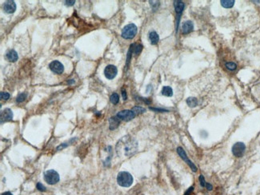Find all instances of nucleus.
Masks as SVG:
<instances>
[{
    "label": "nucleus",
    "instance_id": "obj_1",
    "mask_svg": "<svg viewBox=\"0 0 260 195\" xmlns=\"http://www.w3.org/2000/svg\"><path fill=\"white\" fill-rule=\"evenodd\" d=\"M115 150L119 158H129L138 150V141L131 136L126 135L117 142Z\"/></svg>",
    "mask_w": 260,
    "mask_h": 195
},
{
    "label": "nucleus",
    "instance_id": "obj_2",
    "mask_svg": "<svg viewBox=\"0 0 260 195\" xmlns=\"http://www.w3.org/2000/svg\"><path fill=\"white\" fill-rule=\"evenodd\" d=\"M133 177L126 171H122L118 173L117 182L122 187H130L133 184Z\"/></svg>",
    "mask_w": 260,
    "mask_h": 195
},
{
    "label": "nucleus",
    "instance_id": "obj_3",
    "mask_svg": "<svg viewBox=\"0 0 260 195\" xmlns=\"http://www.w3.org/2000/svg\"><path fill=\"white\" fill-rule=\"evenodd\" d=\"M138 32V28L134 23H130L123 27L122 31V37L125 39H134Z\"/></svg>",
    "mask_w": 260,
    "mask_h": 195
},
{
    "label": "nucleus",
    "instance_id": "obj_4",
    "mask_svg": "<svg viewBox=\"0 0 260 195\" xmlns=\"http://www.w3.org/2000/svg\"><path fill=\"white\" fill-rule=\"evenodd\" d=\"M44 179L49 185H55L59 182V174L55 170H49L44 173Z\"/></svg>",
    "mask_w": 260,
    "mask_h": 195
},
{
    "label": "nucleus",
    "instance_id": "obj_5",
    "mask_svg": "<svg viewBox=\"0 0 260 195\" xmlns=\"http://www.w3.org/2000/svg\"><path fill=\"white\" fill-rule=\"evenodd\" d=\"M232 153L236 158H241L243 156V154L245 153L246 150V146L243 142H236L235 144H234V146H232Z\"/></svg>",
    "mask_w": 260,
    "mask_h": 195
},
{
    "label": "nucleus",
    "instance_id": "obj_6",
    "mask_svg": "<svg viewBox=\"0 0 260 195\" xmlns=\"http://www.w3.org/2000/svg\"><path fill=\"white\" fill-rule=\"evenodd\" d=\"M116 117H118L120 120H123L126 122L131 121L135 117V113L133 110H124L122 111H119L116 115Z\"/></svg>",
    "mask_w": 260,
    "mask_h": 195
},
{
    "label": "nucleus",
    "instance_id": "obj_7",
    "mask_svg": "<svg viewBox=\"0 0 260 195\" xmlns=\"http://www.w3.org/2000/svg\"><path fill=\"white\" fill-rule=\"evenodd\" d=\"M177 153L179 154V155L181 157V159H182L183 161H185V162L190 166V168L192 170L194 171V172H196V171H197V167L194 166V164L189 159H188V157H187L186 152H185V150L182 149V147H178Z\"/></svg>",
    "mask_w": 260,
    "mask_h": 195
},
{
    "label": "nucleus",
    "instance_id": "obj_8",
    "mask_svg": "<svg viewBox=\"0 0 260 195\" xmlns=\"http://www.w3.org/2000/svg\"><path fill=\"white\" fill-rule=\"evenodd\" d=\"M118 69L114 65H108L104 69V75L107 79H113L116 77Z\"/></svg>",
    "mask_w": 260,
    "mask_h": 195
},
{
    "label": "nucleus",
    "instance_id": "obj_9",
    "mask_svg": "<svg viewBox=\"0 0 260 195\" xmlns=\"http://www.w3.org/2000/svg\"><path fill=\"white\" fill-rule=\"evenodd\" d=\"M49 68L53 73L57 74H61L64 71V66L59 61H52L51 63L49 64Z\"/></svg>",
    "mask_w": 260,
    "mask_h": 195
},
{
    "label": "nucleus",
    "instance_id": "obj_10",
    "mask_svg": "<svg viewBox=\"0 0 260 195\" xmlns=\"http://www.w3.org/2000/svg\"><path fill=\"white\" fill-rule=\"evenodd\" d=\"M174 7H175V11L177 13L178 15V20H177V31H178V27H179V19H180V15H182V11L184 10V3L182 2V1H174Z\"/></svg>",
    "mask_w": 260,
    "mask_h": 195
},
{
    "label": "nucleus",
    "instance_id": "obj_11",
    "mask_svg": "<svg viewBox=\"0 0 260 195\" xmlns=\"http://www.w3.org/2000/svg\"><path fill=\"white\" fill-rule=\"evenodd\" d=\"M3 10L7 14H13L16 10V3L15 1L8 0L3 4Z\"/></svg>",
    "mask_w": 260,
    "mask_h": 195
},
{
    "label": "nucleus",
    "instance_id": "obj_12",
    "mask_svg": "<svg viewBox=\"0 0 260 195\" xmlns=\"http://www.w3.org/2000/svg\"><path fill=\"white\" fill-rule=\"evenodd\" d=\"M13 112L12 110L9 108H6L1 112V123H3V122H7L13 118Z\"/></svg>",
    "mask_w": 260,
    "mask_h": 195
},
{
    "label": "nucleus",
    "instance_id": "obj_13",
    "mask_svg": "<svg viewBox=\"0 0 260 195\" xmlns=\"http://www.w3.org/2000/svg\"><path fill=\"white\" fill-rule=\"evenodd\" d=\"M194 30V24L191 21H186L182 26V31L183 34H189Z\"/></svg>",
    "mask_w": 260,
    "mask_h": 195
},
{
    "label": "nucleus",
    "instance_id": "obj_14",
    "mask_svg": "<svg viewBox=\"0 0 260 195\" xmlns=\"http://www.w3.org/2000/svg\"><path fill=\"white\" fill-rule=\"evenodd\" d=\"M6 59H7L9 62L11 63H15L18 60L19 56H18V53L15 51V50H10L7 52L6 54Z\"/></svg>",
    "mask_w": 260,
    "mask_h": 195
},
{
    "label": "nucleus",
    "instance_id": "obj_15",
    "mask_svg": "<svg viewBox=\"0 0 260 195\" xmlns=\"http://www.w3.org/2000/svg\"><path fill=\"white\" fill-rule=\"evenodd\" d=\"M110 123V130H114L116 129L117 127L119 126L120 123V119L118 117H112L109 119Z\"/></svg>",
    "mask_w": 260,
    "mask_h": 195
},
{
    "label": "nucleus",
    "instance_id": "obj_16",
    "mask_svg": "<svg viewBox=\"0 0 260 195\" xmlns=\"http://www.w3.org/2000/svg\"><path fill=\"white\" fill-rule=\"evenodd\" d=\"M149 39H150L151 43L152 44V45H155V44L158 43V41H159V36H158V34H157V32L153 31L150 32V34H149Z\"/></svg>",
    "mask_w": 260,
    "mask_h": 195
},
{
    "label": "nucleus",
    "instance_id": "obj_17",
    "mask_svg": "<svg viewBox=\"0 0 260 195\" xmlns=\"http://www.w3.org/2000/svg\"><path fill=\"white\" fill-rule=\"evenodd\" d=\"M162 95L163 96H166V97H171L173 95V90L172 88L170 86H163V90L161 91Z\"/></svg>",
    "mask_w": 260,
    "mask_h": 195
},
{
    "label": "nucleus",
    "instance_id": "obj_18",
    "mask_svg": "<svg viewBox=\"0 0 260 195\" xmlns=\"http://www.w3.org/2000/svg\"><path fill=\"white\" fill-rule=\"evenodd\" d=\"M198 99L194 97H190L187 99V104L190 107H196L198 106Z\"/></svg>",
    "mask_w": 260,
    "mask_h": 195
},
{
    "label": "nucleus",
    "instance_id": "obj_19",
    "mask_svg": "<svg viewBox=\"0 0 260 195\" xmlns=\"http://www.w3.org/2000/svg\"><path fill=\"white\" fill-rule=\"evenodd\" d=\"M235 4V0H222L221 5L225 8H231Z\"/></svg>",
    "mask_w": 260,
    "mask_h": 195
},
{
    "label": "nucleus",
    "instance_id": "obj_20",
    "mask_svg": "<svg viewBox=\"0 0 260 195\" xmlns=\"http://www.w3.org/2000/svg\"><path fill=\"white\" fill-rule=\"evenodd\" d=\"M110 101H111V103H112V104H114V105H116V104H118L119 102V96L118 94H116V93H114V94H112L111 96L110 97Z\"/></svg>",
    "mask_w": 260,
    "mask_h": 195
},
{
    "label": "nucleus",
    "instance_id": "obj_21",
    "mask_svg": "<svg viewBox=\"0 0 260 195\" xmlns=\"http://www.w3.org/2000/svg\"><path fill=\"white\" fill-rule=\"evenodd\" d=\"M142 50H143V46L141 44H134V47H133V53L136 55H139L141 53Z\"/></svg>",
    "mask_w": 260,
    "mask_h": 195
},
{
    "label": "nucleus",
    "instance_id": "obj_22",
    "mask_svg": "<svg viewBox=\"0 0 260 195\" xmlns=\"http://www.w3.org/2000/svg\"><path fill=\"white\" fill-rule=\"evenodd\" d=\"M226 67L230 71H235L236 68H237V65H236L235 63H232V62H229V63H226Z\"/></svg>",
    "mask_w": 260,
    "mask_h": 195
},
{
    "label": "nucleus",
    "instance_id": "obj_23",
    "mask_svg": "<svg viewBox=\"0 0 260 195\" xmlns=\"http://www.w3.org/2000/svg\"><path fill=\"white\" fill-rule=\"evenodd\" d=\"M26 98H27V94L26 93H22V94L19 95V96L16 98V102L19 103H22L26 99Z\"/></svg>",
    "mask_w": 260,
    "mask_h": 195
},
{
    "label": "nucleus",
    "instance_id": "obj_24",
    "mask_svg": "<svg viewBox=\"0 0 260 195\" xmlns=\"http://www.w3.org/2000/svg\"><path fill=\"white\" fill-rule=\"evenodd\" d=\"M132 110H133L135 114H141V113H144L146 111V110H145L144 108L141 107V106H134V107H133Z\"/></svg>",
    "mask_w": 260,
    "mask_h": 195
},
{
    "label": "nucleus",
    "instance_id": "obj_25",
    "mask_svg": "<svg viewBox=\"0 0 260 195\" xmlns=\"http://www.w3.org/2000/svg\"><path fill=\"white\" fill-rule=\"evenodd\" d=\"M10 98V94L7 92H1L0 93V98L2 100H7Z\"/></svg>",
    "mask_w": 260,
    "mask_h": 195
},
{
    "label": "nucleus",
    "instance_id": "obj_26",
    "mask_svg": "<svg viewBox=\"0 0 260 195\" xmlns=\"http://www.w3.org/2000/svg\"><path fill=\"white\" fill-rule=\"evenodd\" d=\"M199 180L200 185H201V186H202V187H206V186H207V182H206V180H205L204 176L200 175L199 178Z\"/></svg>",
    "mask_w": 260,
    "mask_h": 195
},
{
    "label": "nucleus",
    "instance_id": "obj_27",
    "mask_svg": "<svg viewBox=\"0 0 260 195\" xmlns=\"http://www.w3.org/2000/svg\"><path fill=\"white\" fill-rule=\"evenodd\" d=\"M36 187H37V189H38L39 190H40V191H46V187H45V186H44V185H43L42 183H40V182L38 183V184H37V185H36Z\"/></svg>",
    "mask_w": 260,
    "mask_h": 195
},
{
    "label": "nucleus",
    "instance_id": "obj_28",
    "mask_svg": "<svg viewBox=\"0 0 260 195\" xmlns=\"http://www.w3.org/2000/svg\"><path fill=\"white\" fill-rule=\"evenodd\" d=\"M150 110H154V111H157V112H167V110H164V109H157V108H152L150 107Z\"/></svg>",
    "mask_w": 260,
    "mask_h": 195
},
{
    "label": "nucleus",
    "instance_id": "obj_29",
    "mask_svg": "<svg viewBox=\"0 0 260 195\" xmlns=\"http://www.w3.org/2000/svg\"><path fill=\"white\" fill-rule=\"evenodd\" d=\"M75 3V0H71V1H65V5L66 6H73L74 4Z\"/></svg>",
    "mask_w": 260,
    "mask_h": 195
},
{
    "label": "nucleus",
    "instance_id": "obj_30",
    "mask_svg": "<svg viewBox=\"0 0 260 195\" xmlns=\"http://www.w3.org/2000/svg\"><path fill=\"white\" fill-rule=\"evenodd\" d=\"M122 96H123V100H126V98H127V96H126V90H124V89L122 90Z\"/></svg>",
    "mask_w": 260,
    "mask_h": 195
},
{
    "label": "nucleus",
    "instance_id": "obj_31",
    "mask_svg": "<svg viewBox=\"0 0 260 195\" xmlns=\"http://www.w3.org/2000/svg\"><path fill=\"white\" fill-rule=\"evenodd\" d=\"M150 3H151V5L152 6V8H153L154 10H155L156 9H157V7H158V6H159V2H158V3H156V4H153V3H151V1H150Z\"/></svg>",
    "mask_w": 260,
    "mask_h": 195
},
{
    "label": "nucleus",
    "instance_id": "obj_32",
    "mask_svg": "<svg viewBox=\"0 0 260 195\" xmlns=\"http://www.w3.org/2000/svg\"><path fill=\"white\" fill-rule=\"evenodd\" d=\"M193 190H194V187H190L189 189H188V190H187V192L185 193L184 195H190L191 194V193L193 191Z\"/></svg>",
    "mask_w": 260,
    "mask_h": 195
},
{
    "label": "nucleus",
    "instance_id": "obj_33",
    "mask_svg": "<svg viewBox=\"0 0 260 195\" xmlns=\"http://www.w3.org/2000/svg\"><path fill=\"white\" fill-rule=\"evenodd\" d=\"M206 188H207L208 190H211L212 189H213V187H212V185L210 184V183H207V186H206Z\"/></svg>",
    "mask_w": 260,
    "mask_h": 195
},
{
    "label": "nucleus",
    "instance_id": "obj_34",
    "mask_svg": "<svg viewBox=\"0 0 260 195\" xmlns=\"http://www.w3.org/2000/svg\"><path fill=\"white\" fill-rule=\"evenodd\" d=\"M1 195H13V194L10 192H5V193H3V194H2Z\"/></svg>",
    "mask_w": 260,
    "mask_h": 195
}]
</instances>
